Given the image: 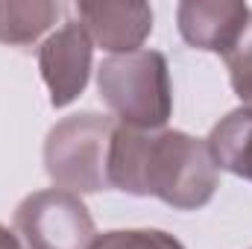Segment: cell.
I'll return each instance as SVG.
<instances>
[{"label": "cell", "instance_id": "6da1fadb", "mask_svg": "<svg viewBox=\"0 0 252 249\" xmlns=\"http://www.w3.org/2000/svg\"><path fill=\"white\" fill-rule=\"evenodd\" d=\"M109 187L132 196H156L176 211H196L220 187V170L205 138L179 129H132L118 124L106 161Z\"/></svg>", "mask_w": 252, "mask_h": 249}, {"label": "cell", "instance_id": "7a4b0ae2", "mask_svg": "<svg viewBox=\"0 0 252 249\" xmlns=\"http://www.w3.org/2000/svg\"><path fill=\"white\" fill-rule=\"evenodd\" d=\"M97 91L112 115L132 129H164L173 115V85L164 53L135 50L97 67Z\"/></svg>", "mask_w": 252, "mask_h": 249}, {"label": "cell", "instance_id": "3957f363", "mask_svg": "<svg viewBox=\"0 0 252 249\" xmlns=\"http://www.w3.org/2000/svg\"><path fill=\"white\" fill-rule=\"evenodd\" d=\"M115 118L100 112H76L53 126L44 138V170L53 185L70 193L106 190V161Z\"/></svg>", "mask_w": 252, "mask_h": 249}, {"label": "cell", "instance_id": "277c9868", "mask_svg": "<svg viewBox=\"0 0 252 249\" xmlns=\"http://www.w3.org/2000/svg\"><path fill=\"white\" fill-rule=\"evenodd\" d=\"M15 232L27 249H88L97 238L88 205L62 187L24 196L15 208Z\"/></svg>", "mask_w": 252, "mask_h": 249}, {"label": "cell", "instance_id": "5b68a950", "mask_svg": "<svg viewBox=\"0 0 252 249\" xmlns=\"http://www.w3.org/2000/svg\"><path fill=\"white\" fill-rule=\"evenodd\" d=\"M94 44L79 21H64L56 32H50L38 47V70L44 85L50 88V106H70L91 79Z\"/></svg>", "mask_w": 252, "mask_h": 249}, {"label": "cell", "instance_id": "8992f818", "mask_svg": "<svg viewBox=\"0 0 252 249\" xmlns=\"http://www.w3.org/2000/svg\"><path fill=\"white\" fill-rule=\"evenodd\" d=\"M76 15L91 44L109 50L112 56L141 50V44L153 32V9L147 3L85 0V3H76Z\"/></svg>", "mask_w": 252, "mask_h": 249}, {"label": "cell", "instance_id": "52a82bcc", "mask_svg": "<svg viewBox=\"0 0 252 249\" xmlns=\"http://www.w3.org/2000/svg\"><path fill=\"white\" fill-rule=\"evenodd\" d=\"M250 12L241 0H185L176 6V24L193 50L226 56L244 35Z\"/></svg>", "mask_w": 252, "mask_h": 249}, {"label": "cell", "instance_id": "ba28073f", "mask_svg": "<svg viewBox=\"0 0 252 249\" xmlns=\"http://www.w3.org/2000/svg\"><path fill=\"white\" fill-rule=\"evenodd\" d=\"M208 153L217 170H229L241 179L252 182V109H235L211 126Z\"/></svg>", "mask_w": 252, "mask_h": 249}, {"label": "cell", "instance_id": "9c48e42d", "mask_svg": "<svg viewBox=\"0 0 252 249\" xmlns=\"http://www.w3.org/2000/svg\"><path fill=\"white\" fill-rule=\"evenodd\" d=\"M62 6L50 0H0V44L30 47L59 18Z\"/></svg>", "mask_w": 252, "mask_h": 249}, {"label": "cell", "instance_id": "30bf717a", "mask_svg": "<svg viewBox=\"0 0 252 249\" xmlns=\"http://www.w3.org/2000/svg\"><path fill=\"white\" fill-rule=\"evenodd\" d=\"M88 249H185V244L161 229H112L97 235Z\"/></svg>", "mask_w": 252, "mask_h": 249}, {"label": "cell", "instance_id": "8fae6325", "mask_svg": "<svg viewBox=\"0 0 252 249\" xmlns=\"http://www.w3.org/2000/svg\"><path fill=\"white\" fill-rule=\"evenodd\" d=\"M223 62H226V70H229V82H232L235 97L244 103V109H252V12L244 35L223 56Z\"/></svg>", "mask_w": 252, "mask_h": 249}, {"label": "cell", "instance_id": "7c38bea8", "mask_svg": "<svg viewBox=\"0 0 252 249\" xmlns=\"http://www.w3.org/2000/svg\"><path fill=\"white\" fill-rule=\"evenodd\" d=\"M0 249H24L21 247V241H18V235L9 232L3 223H0Z\"/></svg>", "mask_w": 252, "mask_h": 249}]
</instances>
